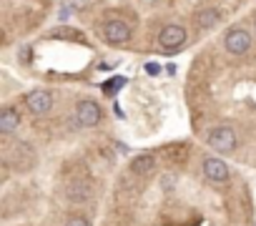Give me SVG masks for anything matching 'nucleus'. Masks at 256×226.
I'll use <instances>...</instances> for the list:
<instances>
[{"instance_id":"obj_10","label":"nucleus","mask_w":256,"mask_h":226,"mask_svg":"<svg viewBox=\"0 0 256 226\" xmlns=\"http://www.w3.org/2000/svg\"><path fill=\"white\" fill-rule=\"evenodd\" d=\"M218 20H221V13H218L216 8H201V13L196 16V23H198V28H204V30H211Z\"/></svg>"},{"instance_id":"obj_12","label":"nucleus","mask_w":256,"mask_h":226,"mask_svg":"<svg viewBox=\"0 0 256 226\" xmlns=\"http://www.w3.org/2000/svg\"><path fill=\"white\" fill-rule=\"evenodd\" d=\"M66 226H90V224H88V218H83V216H73V218H68Z\"/></svg>"},{"instance_id":"obj_7","label":"nucleus","mask_w":256,"mask_h":226,"mask_svg":"<svg viewBox=\"0 0 256 226\" xmlns=\"http://www.w3.org/2000/svg\"><path fill=\"white\" fill-rule=\"evenodd\" d=\"M184 43H186V28L178 23H171L158 33V46L166 50H178V48H184Z\"/></svg>"},{"instance_id":"obj_6","label":"nucleus","mask_w":256,"mask_h":226,"mask_svg":"<svg viewBox=\"0 0 256 226\" xmlns=\"http://www.w3.org/2000/svg\"><path fill=\"white\" fill-rule=\"evenodd\" d=\"M201 171H204V176H206L211 184H226L228 176H231L228 164L221 161V158H216V156H206V158L201 161Z\"/></svg>"},{"instance_id":"obj_2","label":"nucleus","mask_w":256,"mask_h":226,"mask_svg":"<svg viewBox=\"0 0 256 226\" xmlns=\"http://www.w3.org/2000/svg\"><path fill=\"white\" fill-rule=\"evenodd\" d=\"M100 33H103L106 43H110V46H123V43L131 40V26H128L126 20H120V18L106 20L100 26Z\"/></svg>"},{"instance_id":"obj_14","label":"nucleus","mask_w":256,"mask_h":226,"mask_svg":"<svg viewBox=\"0 0 256 226\" xmlns=\"http://www.w3.org/2000/svg\"><path fill=\"white\" fill-rule=\"evenodd\" d=\"M254 28H256V20H254Z\"/></svg>"},{"instance_id":"obj_5","label":"nucleus","mask_w":256,"mask_h":226,"mask_svg":"<svg viewBox=\"0 0 256 226\" xmlns=\"http://www.w3.org/2000/svg\"><path fill=\"white\" fill-rule=\"evenodd\" d=\"M224 46L231 56H246L251 50V36L244 28H231L224 38Z\"/></svg>"},{"instance_id":"obj_13","label":"nucleus","mask_w":256,"mask_h":226,"mask_svg":"<svg viewBox=\"0 0 256 226\" xmlns=\"http://www.w3.org/2000/svg\"><path fill=\"white\" fill-rule=\"evenodd\" d=\"M146 68H148V73H151V76H156V73H158V66H156V63H148Z\"/></svg>"},{"instance_id":"obj_4","label":"nucleus","mask_w":256,"mask_h":226,"mask_svg":"<svg viewBox=\"0 0 256 226\" xmlns=\"http://www.w3.org/2000/svg\"><path fill=\"white\" fill-rule=\"evenodd\" d=\"M26 106H28V110L33 113V116H48L50 108H53V96L46 88H36L26 96Z\"/></svg>"},{"instance_id":"obj_8","label":"nucleus","mask_w":256,"mask_h":226,"mask_svg":"<svg viewBox=\"0 0 256 226\" xmlns=\"http://www.w3.org/2000/svg\"><path fill=\"white\" fill-rule=\"evenodd\" d=\"M20 128V113L13 108V106H6L3 110H0V134H16Z\"/></svg>"},{"instance_id":"obj_3","label":"nucleus","mask_w":256,"mask_h":226,"mask_svg":"<svg viewBox=\"0 0 256 226\" xmlns=\"http://www.w3.org/2000/svg\"><path fill=\"white\" fill-rule=\"evenodd\" d=\"M100 106L93 100V98H83V100H78L76 103V118H78V124L83 126V128H93V126H98L100 124Z\"/></svg>"},{"instance_id":"obj_1","label":"nucleus","mask_w":256,"mask_h":226,"mask_svg":"<svg viewBox=\"0 0 256 226\" xmlns=\"http://www.w3.org/2000/svg\"><path fill=\"white\" fill-rule=\"evenodd\" d=\"M206 144L218 154H231V151H236V131L231 126H216L208 131Z\"/></svg>"},{"instance_id":"obj_9","label":"nucleus","mask_w":256,"mask_h":226,"mask_svg":"<svg viewBox=\"0 0 256 226\" xmlns=\"http://www.w3.org/2000/svg\"><path fill=\"white\" fill-rule=\"evenodd\" d=\"M154 168H156L154 154H141V156H136V158L131 161V171H134L136 176H148Z\"/></svg>"},{"instance_id":"obj_11","label":"nucleus","mask_w":256,"mask_h":226,"mask_svg":"<svg viewBox=\"0 0 256 226\" xmlns=\"http://www.w3.org/2000/svg\"><path fill=\"white\" fill-rule=\"evenodd\" d=\"M174 186H176V176H164L161 178V188L164 191H174Z\"/></svg>"}]
</instances>
